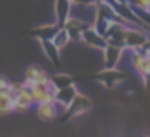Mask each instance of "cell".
Here are the masks:
<instances>
[{
  "instance_id": "obj_15",
  "label": "cell",
  "mask_w": 150,
  "mask_h": 137,
  "mask_svg": "<svg viewBox=\"0 0 150 137\" xmlns=\"http://www.w3.org/2000/svg\"><path fill=\"white\" fill-rule=\"evenodd\" d=\"M131 67L139 74L141 78H144V69H146V57L137 50V52H131Z\"/></svg>"
},
{
  "instance_id": "obj_10",
  "label": "cell",
  "mask_w": 150,
  "mask_h": 137,
  "mask_svg": "<svg viewBox=\"0 0 150 137\" xmlns=\"http://www.w3.org/2000/svg\"><path fill=\"white\" fill-rule=\"evenodd\" d=\"M70 0H55V25L63 27L70 17Z\"/></svg>"
},
{
  "instance_id": "obj_20",
  "label": "cell",
  "mask_w": 150,
  "mask_h": 137,
  "mask_svg": "<svg viewBox=\"0 0 150 137\" xmlns=\"http://www.w3.org/2000/svg\"><path fill=\"white\" fill-rule=\"evenodd\" d=\"M8 88H10V82H8L4 76H0V95L8 93Z\"/></svg>"
},
{
  "instance_id": "obj_16",
  "label": "cell",
  "mask_w": 150,
  "mask_h": 137,
  "mask_svg": "<svg viewBox=\"0 0 150 137\" xmlns=\"http://www.w3.org/2000/svg\"><path fill=\"white\" fill-rule=\"evenodd\" d=\"M51 86L53 89H63V88H69V86H74L72 82V76L67 72H57L51 76Z\"/></svg>"
},
{
  "instance_id": "obj_14",
  "label": "cell",
  "mask_w": 150,
  "mask_h": 137,
  "mask_svg": "<svg viewBox=\"0 0 150 137\" xmlns=\"http://www.w3.org/2000/svg\"><path fill=\"white\" fill-rule=\"evenodd\" d=\"M40 44H42V48H44L46 57H48L51 63H53V65L61 63V52L53 46V42H51V40H40Z\"/></svg>"
},
{
  "instance_id": "obj_12",
  "label": "cell",
  "mask_w": 150,
  "mask_h": 137,
  "mask_svg": "<svg viewBox=\"0 0 150 137\" xmlns=\"http://www.w3.org/2000/svg\"><path fill=\"white\" fill-rule=\"evenodd\" d=\"M59 112H61V109H59L55 103L36 105V114H38V118L44 120V122H51V120H55L59 116Z\"/></svg>"
},
{
  "instance_id": "obj_8",
  "label": "cell",
  "mask_w": 150,
  "mask_h": 137,
  "mask_svg": "<svg viewBox=\"0 0 150 137\" xmlns=\"http://www.w3.org/2000/svg\"><path fill=\"white\" fill-rule=\"evenodd\" d=\"M97 78H99L106 88H114L120 80L125 78V74L122 72V70H118V69H103V70L97 72Z\"/></svg>"
},
{
  "instance_id": "obj_13",
  "label": "cell",
  "mask_w": 150,
  "mask_h": 137,
  "mask_svg": "<svg viewBox=\"0 0 150 137\" xmlns=\"http://www.w3.org/2000/svg\"><path fill=\"white\" fill-rule=\"evenodd\" d=\"M33 97H30V92H21L13 97V112H27L30 107H33Z\"/></svg>"
},
{
  "instance_id": "obj_19",
  "label": "cell",
  "mask_w": 150,
  "mask_h": 137,
  "mask_svg": "<svg viewBox=\"0 0 150 137\" xmlns=\"http://www.w3.org/2000/svg\"><path fill=\"white\" fill-rule=\"evenodd\" d=\"M11 112H13V95L4 93L0 95V116H8Z\"/></svg>"
},
{
  "instance_id": "obj_5",
  "label": "cell",
  "mask_w": 150,
  "mask_h": 137,
  "mask_svg": "<svg viewBox=\"0 0 150 137\" xmlns=\"http://www.w3.org/2000/svg\"><path fill=\"white\" fill-rule=\"evenodd\" d=\"M124 52H125V50L106 44V48L101 52L103 53V67H105V69H116L118 63L122 61V57H124Z\"/></svg>"
},
{
  "instance_id": "obj_4",
  "label": "cell",
  "mask_w": 150,
  "mask_h": 137,
  "mask_svg": "<svg viewBox=\"0 0 150 137\" xmlns=\"http://www.w3.org/2000/svg\"><path fill=\"white\" fill-rule=\"evenodd\" d=\"M125 27H127L125 23H112V25L108 27V31H106V34H105L106 44L125 50V38H124V34H125Z\"/></svg>"
},
{
  "instance_id": "obj_6",
  "label": "cell",
  "mask_w": 150,
  "mask_h": 137,
  "mask_svg": "<svg viewBox=\"0 0 150 137\" xmlns=\"http://www.w3.org/2000/svg\"><path fill=\"white\" fill-rule=\"evenodd\" d=\"M78 95V89L76 86H69V88H63V89H55L53 97H55V105H57L59 109H61L63 112L67 111V107H69L70 103H72V99Z\"/></svg>"
},
{
  "instance_id": "obj_3",
  "label": "cell",
  "mask_w": 150,
  "mask_h": 137,
  "mask_svg": "<svg viewBox=\"0 0 150 137\" xmlns=\"http://www.w3.org/2000/svg\"><path fill=\"white\" fill-rule=\"evenodd\" d=\"M89 109H91V99H89L88 95H84V93L78 92V95L72 99V103L67 107V111H65V118L82 116V114H86V112H89Z\"/></svg>"
},
{
  "instance_id": "obj_17",
  "label": "cell",
  "mask_w": 150,
  "mask_h": 137,
  "mask_svg": "<svg viewBox=\"0 0 150 137\" xmlns=\"http://www.w3.org/2000/svg\"><path fill=\"white\" fill-rule=\"evenodd\" d=\"M59 29H61V27H57L55 23H51V25H42V27H38V29H34V34L38 36V40H51Z\"/></svg>"
},
{
  "instance_id": "obj_21",
  "label": "cell",
  "mask_w": 150,
  "mask_h": 137,
  "mask_svg": "<svg viewBox=\"0 0 150 137\" xmlns=\"http://www.w3.org/2000/svg\"><path fill=\"white\" fill-rule=\"evenodd\" d=\"M144 78H150V59H146V69H144Z\"/></svg>"
},
{
  "instance_id": "obj_11",
  "label": "cell",
  "mask_w": 150,
  "mask_h": 137,
  "mask_svg": "<svg viewBox=\"0 0 150 137\" xmlns=\"http://www.w3.org/2000/svg\"><path fill=\"white\" fill-rule=\"evenodd\" d=\"M55 89L53 88H33L30 89V97H33V103L42 105V103H55V97H53Z\"/></svg>"
},
{
  "instance_id": "obj_18",
  "label": "cell",
  "mask_w": 150,
  "mask_h": 137,
  "mask_svg": "<svg viewBox=\"0 0 150 137\" xmlns=\"http://www.w3.org/2000/svg\"><path fill=\"white\" fill-rule=\"evenodd\" d=\"M51 42H53V46H55V48L59 50V52H63V50H65V48H67V46H69V44H70L72 40H70L69 33H67V31H65V29L61 27V29H59L57 33H55V36L51 38Z\"/></svg>"
},
{
  "instance_id": "obj_22",
  "label": "cell",
  "mask_w": 150,
  "mask_h": 137,
  "mask_svg": "<svg viewBox=\"0 0 150 137\" xmlns=\"http://www.w3.org/2000/svg\"><path fill=\"white\" fill-rule=\"evenodd\" d=\"M143 137H150V135H143Z\"/></svg>"
},
{
  "instance_id": "obj_1",
  "label": "cell",
  "mask_w": 150,
  "mask_h": 137,
  "mask_svg": "<svg viewBox=\"0 0 150 137\" xmlns=\"http://www.w3.org/2000/svg\"><path fill=\"white\" fill-rule=\"evenodd\" d=\"M125 50H131V52H137L141 50L144 44H146V33L143 29H137V27H125Z\"/></svg>"
},
{
  "instance_id": "obj_7",
  "label": "cell",
  "mask_w": 150,
  "mask_h": 137,
  "mask_svg": "<svg viewBox=\"0 0 150 137\" xmlns=\"http://www.w3.org/2000/svg\"><path fill=\"white\" fill-rule=\"evenodd\" d=\"M80 42H84L88 48H91V50H97V52H103V50L106 48V40L101 36L97 31H93L91 27L89 29H86L84 33H82V40Z\"/></svg>"
},
{
  "instance_id": "obj_9",
  "label": "cell",
  "mask_w": 150,
  "mask_h": 137,
  "mask_svg": "<svg viewBox=\"0 0 150 137\" xmlns=\"http://www.w3.org/2000/svg\"><path fill=\"white\" fill-rule=\"evenodd\" d=\"M63 29L69 33L70 40L80 42V40H82V33H84L86 29H89V27L86 25V23H82V21H78V19H74V17H69V19H67V23L63 25Z\"/></svg>"
},
{
  "instance_id": "obj_23",
  "label": "cell",
  "mask_w": 150,
  "mask_h": 137,
  "mask_svg": "<svg viewBox=\"0 0 150 137\" xmlns=\"http://www.w3.org/2000/svg\"><path fill=\"white\" fill-rule=\"evenodd\" d=\"M103 2H106V0H103Z\"/></svg>"
},
{
  "instance_id": "obj_2",
  "label": "cell",
  "mask_w": 150,
  "mask_h": 137,
  "mask_svg": "<svg viewBox=\"0 0 150 137\" xmlns=\"http://www.w3.org/2000/svg\"><path fill=\"white\" fill-rule=\"evenodd\" d=\"M25 80L34 82V86H38V88H53L51 86V74L46 69H42L40 65H30L25 70Z\"/></svg>"
}]
</instances>
